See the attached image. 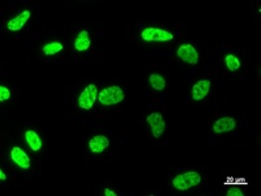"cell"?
<instances>
[{"label": "cell", "mask_w": 261, "mask_h": 196, "mask_svg": "<svg viewBox=\"0 0 261 196\" xmlns=\"http://www.w3.org/2000/svg\"><path fill=\"white\" fill-rule=\"evenodd\" d=\"M124 92L123 89L118 85H112V87H107L99 92L98 100L99 104L103 106H112V105H118L124 101Z\"/></svg>", "instance_id": "obj_1"}, {"label": "cell", "mask_w": 261, "mask_h": 196, "mask_svg": "<svg viewBox=\"0 0 261 196\" xmlns=\"http://www.w3.org/2000/svg\"><path fill=\"white\" fill-rule=\"evenodd\" d=\"M201 183V175L197 172H186L173 179V186L178 191H186Z\"/></svg>", "instance_id": "obj_2"}, {"label": "cell", "mask_w": 261, "mask_h": 196, "mask_svg": "<svg viewBox=\"0 0 261 196\" xmlns=\"http://www.w3.org/2000/svg\"><path fill=\"white\" fill-rule=\"evenodd\" d=\"M98 98V89H97V85L89 84L87 85L84 90L80 93L79 96V106L80 109L83 110H90L93 108V105L95 104V101Z\"/></svg>", "instance_id": "obj_3"}, {"label": "cell", "mask_w": 261, "mask_h": 196, "mask_svg": "<svg viewBox=\"0 0 261 196\" xmlns=\"http://www.w3.org/2000/svg\"><path fill=\"white\" fill-rule=\"evenodd\" d=\"M141 38L147 42H169L174 40L173 33L158 28H145L141 32Z\"/></svg>", "instance_id": "obj_4"}, {"label": "cell", "mask_w": 261, "mask_h": 196, "mask_svg": "<svg viewBox=\"0 0 261 196\" xmlns=\"http://www.w3.org/2000/svg\"><path fill=\"white\" fill-rule=\"evenodd\" d=\"M147 122L151 126L152 133H153V136L155 139H159V137L162 136L165 130H166V123H165V119H163V116L161 114L152 112L151 115H148Z\"/></svg>", "instance_id": "obj_5"}, {"label": "cell", "mask_w": 261, "mask_h": 196, "mask_svg": "<svg viewBox=\"0 0 261 196\" xmlns=\"http://www.w3.org/2000/svg\"><path fill=\"white\" fill-rule=\"evenodd\" d=\"M176 55L179 56V59L183 60L184 63L195 65L198 63V54L196 51V48L192 44H182L176 51Z\"/></svg>", "instance_id": "obj_6"}, {"label": "cell", "mask_w": 261, "mask_h": 196, "mask_svg": "<svg viewBox=\"0 0 261 196\" xmlns=\"http://www.w3.org/2000/svg\"><path fill=\"white\" fill-rule=\"evenodd\" d=\"M210 87H212V83L206 79H202V80H198L196 84H194L192 87V100L194 101H202L208 96V93L210 90Z\"/></svg>", "instance_id": "obj_7"}, {"label": "cell", "mask_w": 261, "mask_h": 196, "mask_svg": "<svg viewBox=\"0 0 261 196\" xmlns=\"http://www.w3.org/2000/svg\"><path fill=\"white\" fill-rule=\"evenodd\" d=\"M237 127V122L231 116H223L214 122L213 131L216 133H225L233 131Z\"/></svg>", "instance_id": "obj_8"}, {"label": "cell", "mask_w": 261, "mask_h": 196, "mask_svg": "<svg viewBox=\"0 0 261 196\" xmlns=\"http://www.w3.org/2000/svg\"><path fill=\"white\" fill-rule=\"evenodd\" d=\"M11 160L15 162V164L19 166V168L24 169V170H28L30 168V158L26 153L22 151L19 147H15L11 151Z\"/></svg>", "instance_id": "obj_9"}, {"label": "cell", "mask_w": 261, "mask_h": 196, "mask_svg": "<svg viewBox=\"0 0 261 196\" xmlns=\"http://www.w3.org/2000/svg\"><path fill=\"white\" fill-rule=\"evenodd\" d=\"M32 16V13L30 11H22L20 15H17L16 17H13L11 20L8 21V24H7V28L11 32H19L21 29L24 28V25L26 24V21L30 19Z\"/></svg>", "instance_id": "obj_10"}, {"label": "cell", "mask_w": 261, "mask_h": 196, "mask_svg": "<svg viewBox=\"0 0 261 196\" xmlns=\"http://www.w3.org/2000/svg\"><path fill=\"white\" fill-rule=\"evenodd\" d=\"M110 145V141L103 135H95L90 141H89V149L93 153H102L107 147Z\"/></svg>", "instance_id": "obj_11"}, {"label": "cell", "mask_w": 261, "mask_h": 196, "mask_svg": "<svg viewBox=\"0 0 261 196\" xmlns=\"http://www.w3.org/2000/svg\"><path fill=\"white\" fill-rule=\"evenodd\" d=\"M90 44L91 42L90 38H89V32H87V30H81V32L79 33V36L76 37L73 46H75V48L77 51L84 52L90 47Z\"/></svg>", "instance_id": "obj_12"}, {"label": "cell", "mask_w": 261, "mask_h": 196, "mask_svg": "<svg viewBox=\"0 0 261 196\" xmlns=\"http://www.w3.org/2000/svg\"><path fill=\"white\" fill-rule=\"evenodd\" d=\"M25 140H26V143H28L33 152H38L42 148V140H41L40 135L36 131H33V130H29V131L25 132Z\"/></svg>", "instance_id": "obj_13"}, {"label": "cell", "mask_w": 261, "mask_h": 196, "mask_svg": "<svg viewBox=\"0 0 261 196\" xmlns=\"http://www.w3.org/2000/svg\"><path fill=\"white\" fill-rule=\"evenodd\" d=\"M149 83H151L152 88L155 90H163L166 88V80L158 73H152L149 76Z\"/></svg>", "instance_id": "obj_14"}, {"label": "cell", "mask_w": 261, "mask_h": 196, "mask_svg": "<svg viewBox=\"0 0 261 196\" xmlns=\"http://www.w3.org/2000/svg\"><path fill=\"white\" fill-rule=\"evenodd\" d=\"M63 50V44L60 42H50V44H44L42 47V51L46 54V55H55L58 52H60Z\"/></svg>", "instance_id": "obj_15"}, {"label": "cell", "mask_w": 261, "mask_h": 196, "mask_svg": "<svg viewBox=\"0 0 261 196\" xmlns=\"http://www.w3.org/2000/svg\"><path fill=\"white\" fill-rule=\"evenodd\" d=\"M225 63L229 71H238L240 68V60L238 59L235 55H231V54L225 56Z\"/></svg>", "instance_id": "obj_16"}, {"label": "cell", "mask_w": 261, "mask_h": 196, "mask_svg": "<svg viewBox=\"0 0 261 196\" xmlns=\"http://www.w3.org/2000/svg\"><path fill=\"white\" fill-rule=\"evenodd\" d=\"M11 98V92L9 89L5 87V85H1L0 87V101L4 102V101H8Z\"/></svg>", "instance_id": "obj_17"}, {"label": "cell", "mask_w": 261, "mask_h": 196, "mask_svg": "<svg viewBox=\"0 0 261 196\" xmlns=\"http://www.w3.org/2000/svg\"><path fill=\"white\" fill-rule=\"evenodd\" d=\"M226 195L227 196H243L244 194H243L240 190H237V188H235V190H230V191L226 192Z\"/></svg>", "instance_id": "obj_18"}, {"label": "cell", "mask_w": 261, "mask_h": 196, "mask_svg": "<svg viewBox=\"0 0 261 196\" xmlns=\"http://www.w3.org/2000/svg\"><path fill=\"white\" fill-rule=\"evenodd\" d=\"M105 195L106 196H116L118 194H116V192H114V191H111L110 188H106V190H105Z\"/></svg>", "instance_id": "obj_19"}, {"label": "cell", "mask_w": 261, "mask_h": 196, "mask_svg": "<svg viewBox=\"0 0 261 196\" xmlns=\"http://www.w3.org/2000/svg\"><path fill=\"white\" fill-rule=\"evenodd\" d=\"M0 179H1V180L7 179V175H5L4 172H3V170H0Z\"/></svg>", "instance_id": "obj_20"}]
</instances>
